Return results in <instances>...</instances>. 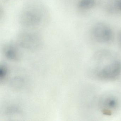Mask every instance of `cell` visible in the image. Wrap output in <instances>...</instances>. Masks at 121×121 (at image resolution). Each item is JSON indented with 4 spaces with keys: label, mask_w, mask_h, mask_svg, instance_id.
<instances>
[{
    "label": "cell",
    "mask_w": 121,
    "mask_h": 121,
    "mask_svg": "<svg viewBox=\"0 0 121 121\" xmlns=\"http://www.w3.org/2000/svg\"><path fill=\"white\" fill-rule=\"evenodd\" d=\"M93 61V73L98 79L112 81L117 78L121 74V60L110 53L97 54Z\"/></svg>",
    "instance_id": "6da1fadb"
},
{
    "label": "cell",
    "mask_w": 121,
    "mask_h": 121,
    "mask_svg": "<svg viewBox=\"0 0 121 121\" xmlns=\"http://www.w3.org/2000/svg\"><path fill=\"white\" fill-rule=\"evenodd\" d=\"M120 105V102L118 98L112 94L104 95L100 101V110L106 115H112L116 112L119 109Z\"/></svg>",
    "instance_id": "7a4b0ae2"
}]
</instances>
